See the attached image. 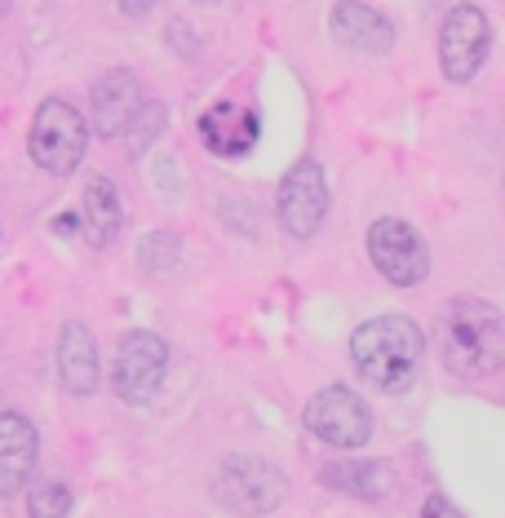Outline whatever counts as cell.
Here are the masks:
<instances>
[{
	"instance_id": "1",
	"label": "cell",
	"mask_w": 505,
	"mask_h": 518,
	"mask_svg": "<svg viewBox=\"0 0 505 518\" xmlns=\"http://www.w3.org/2000/svg\"><path fill=\"white\" fill-rule=\"evenodd\" d=\"M426 355V333L408 315H377L350 337V364L381 395H399L412 386Z\"/></svg>"
},
{
	"instance_id": "2",
	"label": "cell",
	"mask_w": 505,
	"mask_h": 518,
	"mask_svg": "<svg viewBox=\"0 0 505 518\" xmlns=\"http://www.w3.org/2000/svg\"><path fill=\"white\" fill-rule=\"evenodd\" d=\"M439 350L457 377H492L505 364V319L483 297H452L439 319Z\"/></svg>"
},
{
	"instance_id": "3",
	"label": "cell",
	"mask_w": 505,
	"mask_h": 518,
	"mask_svg": "<svg viewBox=\"0 0 505 518\" xmlns=\"http://www.w3.org/2000/svg\"><path fill=\"white\" fill-rule=\"evenodd\" d=\"M85 147H89L85 116H80V111L71 107V102H63V98L40 102V111L32 120V133H27V155H32L40 169L54 173V178H67V173L80 169Z\"/></svg>"
},
{
	"instance_id": "4",
	"label": "cell",
	"mask_w": 505,
	"mask_h": 518,
	"mask_svg": "<svg viewBox=\"0 0 505 518\" xmlns=\"http://www.w3.org/2000/svg\"><path fill=\"white\" fill-rule=\"evenodd\" d=\"M213 496L235 514H271L284 505L288 479L262 457H226L213 474Z\"/></svg>"
},
{
	"instance_id": "5",
	"label": "cell",
	"mask_w": 505,
	"mask_h": 518,
	"mask_svg": "<svg viewBox=\"0 0 505 518\" xmlns=\"http://www.w3.org/2000/svg\"><path fill=\"white\" fill-rule=\"evenodd\" d=\"M492 45V23L479 5H452L448 18L439 27V62H443V76L452 85H466V80L479 76L483 58H488Z\"/></svg>"
},
{
	"instance_id": "6",
	"label": "cell",
	"mask_w": 505,
	"mask_h": 518,
	"mask_svg": "<svg viewBox=\"0 0 505 518\" xmlns=\"http://www.w3.org/2000/svg\"><path fill=\"white\" fill-rule=\"evenodd\" d=\"M368 257L390 284L412 288L430 275V248L421 240L417 226L399 222V217H377L368 231Z\"/></svg>"
},
{
	"instance_id": "7",
	"label": "cell",
	"mask_w": 505,
	"mask_h": 518,
	"mask_svg": "<svg viewBox=\"0 0 505 518\" xmlns=\"http://www.w3.org/2000/svg\"><path fill=\"white\" fill-rule=\"evenodd\" d=\"M306 430L328 448H364L373 439V412L346 386H328L306 403Z\"/></svg>"
},
{
	"instance_id": "8",
	"label": "cell",
	"mask_w": 505,
	"mask_h": 518,
	"mask_svg": "<svg viewBox=\"0 0 505 518\" xmlns=\"http://www.w3.org/2000/svg\"><path fill=\"white\" fill-rule=\"evenodd\" d=\"M328 213V182L319 160H297L280 182V226L293 240H311Z\"/></svg>"
},
{
	"instance_id": "9",
	"label": "cell",
	"mask_w": 505,
	"mask_h": 518,
	"mask_svg": "<svg viewBox=\"0 0 505 518\" xmlns=\"http://www.w3.org/2000/svg\"><path fill=\"white\" fill-rule=\"evenodd\" d=\"M164 364H169V346L156 333H129L116 350L111 386L125 403H147L160 390Z\"/></svg>"
},
{
	"instance_id": "10",
	"label": "cell",
	"mask_w": 505,
	"mask_h": 518,
	"mask_svg": "<svg viewBox=\"0 0 505 518\" xmlns=\"http://www.w3.org/2000/svg\"><path fill=\"white\" fill-rule=\"evenodd\" d=\"M257 133H262L257 116L244 107V102H235V98L213 102V107L200 116L204 147H209L213 155H222V160H240V155H249L253 142H257Z\"/></svg>"
},
{
	"instance_id": "11",
	"label": "cell",
	"mask_w": 505,
	"mask_h": 518,
	"mask_svg": "<svg viewBox=\"0 0 505 518\" xmlns=\"http://www.w3.org/2000/svg\"><path fill=\"white\" fill-rule=\"evenodd\" d=\"M147 107V98H142V85L138 76L125 67L107 71V76L94 85V129L102 138H125V129L133 124V116Z\"/></svg>"
},
{
	"instance_id": "12",
	"label": "cell",
	"mask_w": 505,
	"mask_h": 518,
	"mask_svg": "<svg viewBox=\"0 0 505 518\" xmlns=\"http://www.w3.org/2000/svg\"><path fill=\"white\" fill-rule=\"evenodd\" d=\"M40 452V434L18 412H0V496H14L32 479V465Z\"/></svg>"
},
{
	"instance_id": "13",
	"label": "cell",
	"mask_w": 505,
	"mask_h": 518,
	"mask_svg": "<svg viewBox=\"0 0 505 518\" xmlns=\"http://www.w3.org/2000/svg\"><path fill=\"white\" fill-rule=\"evenodd\" d=\"M328 23H333V36L342 40L346 49H359V54H390V49H395V27H390L373 5L337 0Z\"/></svg>"
},
{
	"instance_id": "14",
	"label": "cell",
	"mask_w": 505,
	"mask_h": 518,
	"mask_svg": "<svg viewBox=\"0 0 505 518\" xmlns=\"http://www.w3.org/2000/svg\"><path fill=\"white\" fill-rule=\"evenodd\" d=\"M319 483H328L333 492L359 496V501H381L395 492V465L390 461H368V457H346V461H328L319 470Z\"/></svg>"
},
{
	"instance_id": "15",
	"label": "cell",
	"mask_w": 505,
	"mask_h": 518,
	"mask_svg": "<svg viewBox=\"0 0 505 518\" xmlns=\"http://www.w3.org/2000/svg\"><path fill=\"white\" fill-rule=\"evenodd\" d=\"M58 372L67 395H94L98 390V346L85 324H67L58 341Z\"/></svg>"
},
{
	"instance_id": "16",
	"label": "cell",
	"mask_w": 505,
	"mask_h": 518,
	"mask_svg": "<svg viewBox=\"0 0 505 518\" xmlns=\"http://www.w3.org/2000/svg\"><path fill=\"white\" fill-rule=\"evenodd\" d=\"M85 235L94 248L116 244V235L125 231V204H120V191L111 186V178H89L85 182Z\"/></svg>"
},
{
	"instance_id": "17",
	"label": "cell",
	"mask_w": 505,
	"mask_h": 518,
	"mask_svg": "<svg viewBox=\"0 0 505 518\" xmlns=\"http://www.w3.org/2000/svg\"><path fill=\"white\" fill-rule=\"evenodd\" d=\"M138 262H142V271H151V275H169L173 266L182 262V240L169 231H151L147 240L138 244Z\"/></svg>"
},
{
	"instance_id": "18",
	"label": "cell",
	"mask_w": 505,
	"mask_h": 518,
	"mask_svg": "<svg viewBox=\"0 0 505 518\" xmlns=\"http://www.w3.org/2000/svg\"><path fill=\"white\" fill-rule=\"evenodd\" d=\"M67 510H71L67 483H58V479L32 483V492H27V514L32 518H67Z\"/></svg>"
},
{
	"instance_id": "19",
	"label": "cell",
	"mask_w": 505,
	"mask_h": 518,
	"mask_svg": "<svg viewBox=\"0 0 505 518\" xmlns=\"http://www.w3.org/2000/svg\"><path fill=\"white\" fill-rule=\"evenodd\" d=\"M160 129H164V107L160 102H147V107L133 116V124L125 129V138H129V155H142L151 147V142L160 138Z\"/></svg>"
},
{
	"instance_id": "20",
	"label": "cell",
	"mask_w": 505,
	"mask_h": 518,
	"mask_svg": "<svg viewBox=\"0 0 505 518\" xmlns=\"http://www.w3.org/2000/svg\"><path fill=\"white\" fill-rule=\"evenodd\" d=\"M421 518H466V514H461L448 496H430V501L421 505Z\"/></svg>"
},
{
	"instance_id": "21",
	"label": "cell",
	"mask_w": 505,
	"mask_h": 518,
	"mask_svg": "<svg viewBox=\"0 0 505 518\" xmlns=\"http://www.w3.org/2000/svg\"><path fill=\"white\" fill-rule=\"evenodd\" d=\"M160 0H120V9H125L129 18H142V14H151V9H156Z\"/></svg>"
},
{
	"instance_id": "22",
	"label": "cell",
	"mask_w": 505,
	"mask_h": 518,
	"mask_svg": "<svg viewBox=\"0 0 505 518\" xmlns=\"http://www.w3.org/2000/svg\"><path fill=\"white\" fill-rule=\"evenodd\" d=\"M76 226H80V222H76V213H58V217H54V231H58V235H71Z\"/></svg>"
},
{
	"instance_id": "23",
	"label": "cell",
	"mask_w": 505,
	"mask_h": 518,
	"mask_svg": "<svg viewBox=\"0 0 505 518\" xmlns=\"http://www.w3.org/2000/svg\"><path fill=\"white\" fill-rule=\"evenodd\" d=\"M200 5H213V0H200Z\"/></svg>"
}]
</instances>
